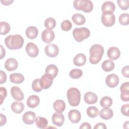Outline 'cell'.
Wrapping results in <instances>:
<instances>
[{
    "mask_svg": "<svg viewBox=\"0 0 129 129\" xmlns=\"http://www.w3.org/2000/svg\"><path fill=\"white\" fill-rule=\"evenodd\" d=\"M24 41L23 37L19 34L9 35L5 39V43L6 46L11 50L21 48L23 45Z\"/></svg>",
    "mask_w": 129,
    "mask_h": 129,
    "instance_id": "obj_1",
    "label": "cell"
},
{
    "mask_svg": "<svg viewBox=\"0 0 129 129\" xmlns=\"http://www.w3.org/2000/svg\"><path fill=\"white\" fill-rule=\"evenodd\" d=\"M89 61L92 64L98 63L101 59L104 54L103 47L100 44L93 45L90 49Z\"/></svg>",
    "mask_w": 129,
    "mask_h": 129,
    "instance_id": "obj_2",
    "label": "cell"
},
{
    "mask_svg": "<svg viewBox=\"0 0 129 129\" xmlns=\"http://www.w3.org/2000/svg\"><path fill=\"white\" fill-rule=\"evenodd\" d=\"M69 103L72 106H78L81 101V93L79 89L72 87L70 88L67 93Z\"/></svg>",
    "mask_w": 129,
    "mask_h": 129,
    "instance_id": "obj_3",
    "label": "cell"
},
{
    "mask_svg": "<svg viewBox=\"0 0 129 129\" xmlns=\"http://www.w3.org/2000/svg\"><path fill=\"white\" fill-rule=\"evenodd\" d=\"M74 8L85 13H89L93 10V4L90 0H75L73 2Z\"/></svg>",
    "mask_w": 129,
    "mask_h": 129,
    "instance_id": "obj_4",
    "label": "cell"
},
{
    "mask_svg": "<svg viewBox=\"0 0 129 129\" xmlns=\"http://www.w3.org/2000/svg\"><path fill=\"white\" fill-rule=\"evenodd\" d=\"M90 35V30L86 27L76 28L73 31V35L77 42H81L84 39L88 38Z\"/></svg>",
    "mask_w": 129,
    "mask_h": 129,
    "instance_id": "obj_5",
    "label": "cell"
},
{
    "mask_svg": "<svg viewBox=\"0 0 129 129\" xmlns=\"http://www.w3.org/2000/svg\"><path fill=\"white\" fill-rule=\"evenodd\" d=\"M53 77L50 75L45 73L39 79V83L42 89L46 90L51 87L53 82Z\"/></svg>",
    "mask_w": 129,
    "mask_h": 129,
    "instance_id": "obj_6",
    "label": "cell"
},
{
    "mask_svg": "<svg viewBox=\"0 0 129 129\" xmlns=\"http://www.w3.org/2000/svg\"><path fill=\"white\" fill-rule=\"evenodd\" d=\"M45 53L50 57H54L59 53L58 47L55 44H47L45 47Z\"/></svg>",
    "mask_w": 129,
    "mask_h": 129,
    "instance_id": "obj_7",
    "label": "cell"
},
{
    "mask_svg": "<svg viewBox=\"0 0 129 129\" xmlns=\"http://www.w3.org/2000/svg\"><path fill=\"white\" fill-rule=\"evenodd\" d=\"M26 51L29 56L35 57L39 53V49L37 46L33 42H29L26 46Z\"/></svg>",
    "mask_w": 129,
    "mask_h": 129,
    "instance_id": "obj_8",
    "label": "cell"
},
{
    "mask_svg": "<svg viewBox=\"0 0 129 129\" xmlns=\"http://www.w3.org/2000/svg\"><path fill=\"white\" fill-rule=\"evenodd\" d=\"M101 22L104 26L106 27H111L115 23V16L113 14H102L101 16Z\"/></svg>",
    "mask_w": 129,
    "mask_h": 129,
    "instance_id": "obj_9",
    "label": "cell"
},
{
    "mask_svg": "<svg viewBox=\"0 0 129 129\" xmlns=\"http://www.w3.org/2000/svg\"><path fill=\"white\" fill-rule=\"evenodd\" d=\"M115 10L114 4L111 1H106L103 3L101 7V11L103 14H113Z\"/></svg>",
    "mask_w": 129,
    "mask_h": 129,
    "instance_id": "obj_10",
    "label": "cell"
},
{
    "mask_svg": "<svg viewBox=\"0 0 129 129\" xmlns=\"http://www.w3.org/2000/svg\"><path fill=\"white\" fill-rule=\"evenodd\" d=\"M105 82L107 86L109 87L114 88L118 84L119 78L116 75L114 74H111L106 77Z\"/></svg>",
    "mask_w": 129,
    "mask_h": 129,
    "instance_id": "obj_11",
    "label": "cell"
},
{
    "mask_svg": "<svg viewBox=\"0 0 129 129\" xmlns=\"http://www.w3.org/2000/svg\"><path fill=\"white\" fill-rule=\"evenodd\" d=\"M55 34L53 31L50 30H44L41 34V39L43 42L46 43H50L54 39Z\"/></svg>",
    "mask_w": 129,
    "mask_h": 129,
    "instance_id": "obj_12",
    "label": "cell"
},
{
    "mask_svg": "<svg viewBox=\"0 0 129 129\" xmlns=\"http://www.w3.org/2000/svg\"><path fill=\"white\" fill-rule=\"evenodd\" d=\"M68 117L71 122L78 123L81 119V113L76 109H72L68 113Z\"/></svg>",
    "mask_w": 129,
    "mask_h": 129,
    "instance_id": "obj_13",
    "label": "cell"
},
{
    "mask_svg": "<svg viewBox=\"0 0 129 129\" xmlns=\"http://www.w3.org/2000/svg\"><path fill=\"white\" fill-rule=\"evenodd\" d=\"M52 122L56 126H61L64 121V117L63 114L61 112H55L52 116Z\"/></svg>",
    "mask_w": 129,
    "mask_h": 129,
    "instance_id": "obj_14",
    "label": "cell"
},
{
    "mask_svg": "<svg viewBox=\"0 0 129 129\" xmlns=\"http://www.w3.org/2000/svg\"><path fill=\"white\" fill-rule=\"evenodd\" d=\"M11 93L13 98L16 101H21L24 99L23 93L17 86H13L11 88Z\"/></svg>",
    "mask_w": 129,
    "mask_h": 129,
    "instance_id": "obj_15",
    "label": "cell"
},
{
    "mask_svg": "<svg viewBox=\"0 0 129 129\" xmlns=\"http://www.w3.org/2000/svg\"><path fill=\"white\" fill-rule=\"evenodd\" d=\"M18 67L17 60L14 58L7 59L5 63V68L8 71H13L16 70Z\"/></svg>",
    "mask_w": 129,
    "mask_h": 129,
    "instance_id": "obj_16",
    "label": "cell"
},
{
    "mask_svg": "<svg viewBox=\"0 0 129 129\" xmlns=\"http://www.w3.org/2000/svg\"><path fill=\"white\" fill-rule=\"evenodd\" d=\"M35 113L31 111L26 112L23 115L22 120L26 124H31L34 123L35 120Z\"/></svg>",
    "mask_w": 129,
    "mask_h": 129,
    "instance_id": "obj_17",
    "label": "cell"
},
{
    "mask_svg": "<svg viewBox=\"0 0 129 129\" xmlns=\"http://www.w3.org/2000/svg\"><path fill=\"white\" fill-rule=\"evenodd\" d=\"M108 57L112 60H116L118 59L120 55V52L119 49L115 46H112L108 48L107 52Z\"/></svg>",
    "mask_w": 129,
    "mask_h": 129,
    "instance_id": "obj_18",
    "label": "cell"
},
{
    "mask_svg": "<svg viewBox=\"0 0 129 129\" xmlns=\"http://www.w3.org/2000/svg\"><path fill=\"white\" fill-rule=\"evenodd\" d=\"M84 99L86 103L88 104H93L97 101L98 97L94 93L87 92L84 95Z\"/></svg>",
    "mask_w": 129,
    "mask_h": 129,
    "instance_id": "obj_19",
    "label": "cell"
},
{
    "mask_svg": "<svg viewBox=\"0 0 129 129\" xmlns=\"http://www.w3.org/2000/svg\"><path fill=\"white\" fill-rule=\"evenodd\" d=\"M100 117L105 120H108L112 118L113 115V111L109 107H103L98 114Z\"/></svg>",
    "mask_w": 129,
    "mask_h": 129,
    "instance_id": "obj_20",
    "label": "cell"
},
{
    "mask_svg": "<svg viewBox=\"0 0 129 129\" xmlns=\"http://www.w3.org/2000/svg\"><path fill=\"white\" fill-rule=\"evenodd\" d=\"M40 102L39 98L38 96L35 95H32L30 96L27 100V106L31 108L37 107Z\"/></svg>",
    "mask_w": 129,
    "mask_h": 129,
    "instance_id": "obj_21",
    "label": "cell"
},
{
    "mask_svg": "<svg viewBox=\"0 0 129 129\" xmlns=\"http://www.w3.org/2000/svg\"><path fill=\"white\" fill-rule=\"evenodd\" d=\"M86 61V57L85 54L82 53L77 54L74 57L73 62L74 64L77 66L81 67L85 64Z\"/></svg>",
    "mask_w": 129,
    "mask_h": 129,
    "instance_id": "obj_22",
    "label": "cell"
},
{
    "mask_svg": "<svg viewBox=\"0 0 129 129\" xmlns=\"http://www.w3.org/2000/svg\"><path fill=\"white\" fill-rule=\"evenodd\" d=\"M38 34L37 28L33 26L28 27L26 30V36L30 39H33L37 37Z\"/></svg>",
    "mask_w": 129,
    "mask_h": 129,
    "instance_id": "obj_23",
    "label": "cell"
},
{
    "mask_svg": "<svg viewBox=\"0 0 129 129\" xmlns=\"http://www.w3.org/2000/svg\"><path fill=\"white\" fill-rule=\"evenodd\" d=\"M54 110L57 112H62L66 108V104L62 100L58 99L55 101L53 104Z\"/></svg>",
    "mask_w": 129,
    "mask_h": 129,
    "instance_id": "obj_24",
    "label": "cell"
},
{
    "mask_svg": "<svg viewBox=\"0 0 129 129\" xmlns=\"http://www.w3.org/2000/svg\"><path fill=\"white\" fill-rule=\"evenodd\" d=\"M10 79L11 82L15 84H21L24 81L25 78L20 73H13L10 75Z\"/></svg>",
    "mask_w": 129,
    "mask_h": 129,
    "instance_id": "obj_25",
    "label": "cell"
},
{
    "mask_svg": "<svg viewBox=\"0 0 129 129\" xmlns=\"http://www.w3.org/2000/svg\"><path fill=\"white\" fill-rule=\"evenodd\" d=\"M11 107L14 113L19 114L23 111L25 106L22 102L15 101L12 103Z\"/></svg>",
    "mask_w": 129,
    "mask_h": 129,
    "instance_id": "obj_26",
    "label": "cell"
},
{
    "mask_svg": "<svg viewBox=\"0 0 129 129\" xmlns=\"http://www.w3.org/2000/svg\"><path fill=\"white\" fill-rule=\"evenodd\" d=\"M72 20L74 23L77 25H83L86 22L85 17L81 14H75L72 17Z\"/></svg>",
    "mask_w": 129,
    "mask_h": 129,
    "instance_id": "obj_27",
    "label": "cell"
},
{
    "mask_svg": "<svg viewBox=\"0 0 129 129\" xmlns=\"http://www.w3.org/2000/svg\"><path fill=\"white\" fill-rule=\"evenodd\" d=\"M35 122L36 126L39 128H45L48 125L47 120L41 116H37L35 118Z\"/></svg>",
    "mask_w": 129,
    "mask_h": 129,
    "instance_id": "obj_28",
    "label": "cell"
},
{
    "mask_svg": "<svg viewBox=\"0 0 129 129\" xmlns=\"http://www.w3.org/2000/svg\"><path fill=\"white\" fill-rule=\"evenodd\" d=\"M114 62L110 59H106L104 61L101 65L102 69L105 72H110L113 70L114 68Z\"/></svg>",
    "mask_w": 129,
    "mask_h": 129,
    "instance_id": "obj_29",
    "label": "cell"
},
{
    "mask_svg": "<svg viewBox=\"0 0 129 129\" xmlns=\"http://www.w3.org/2000/svg\"><path fill=\"white\" fill-rule=\"evenodd\" d=\"M58 72V70L57 67L53 64H50L47 66L45 71V73L50 75L53 77V78H55L56 77Z\"/></svg>",
    "mask_w": 129,
    "mask_h": 129,
    "instance_id": "obj_30",
    "label": "cell"
},
{
    "mask_svg": "<svg viewBox=\"0 0 129 129\" xmlns=\"http://www.w3.org/2000/svg\"><path fill=\"white\" fill-rule=\"evenodd\" d=\"M56 25V21L51 17L47 18L44 21V26L47 30H51L54 28Z\"/></svg>",
    "mask_w": 129,
    "mask_h": 129,
    "instance_id": "obj_31",
    "label": "cell"
},
{
    "mask_svg": "<svg viewBox=\"0 0 129 129\" xmlns=\"http://www.w3.org/2000/svg\"><path fill=\"white\" fill-rule=\"evenodd\" d=\"M112 104V99L108 96L103 97L100 101V105L103 107H110Z\"/></svg>",
    "mask_w": 129,
    "mask_h": 129,
    "instance_id": "obj_32",
    "label": "cell"
},
{
    "mask_svg": "<svg viewBox=\"0 0 129 129\" xmlns=\"http://www.w3.org/2000/svg\"><path fill=\"white\" fill-rule=\"evenodd\" d=\"M87 114L91 118L96 117L99 114L98 109L95 106H90L87 109Z\"/></svg>",
    "mask_w": 129,
    "mask_h": 129,
    "instance_id": "obj_33",
    "label": "cell"
},
{
    "mask_svg": "<svg viewBox=\"0 0 129 129\" xmlns=\"http://www.w3.org/2000/svg\"><path fill=\"white\" fill-rule=\"evenodd\" d=\"M1 26V35H6L9 32L11 29L9 24L6 22L2 21L0 22Z\"/></svg>",
    "mask_w": 129,
    "mask_h": 129,
    "instance_id": "obj_34",
    "label": "cell"
},
{
    "mask_svg": "<svg viewBox=\"0 0 129 129\" xmlns=\"http://www.w3.org/2000/svg\"><path fill=\"white\" fill-rule=\"evenodd\" d=\"M69 75L71 78L77 79L82 76L83 71L80 69H73L70 71Z\"/></svg>",
    "mask_w": 129,
    "mask_h": 129,
    "instance_id": "obj_35",
    "label": "cell"
},
{
    "mask_svg": "<svg viewBox=\"0 0 129 129\" xmlns=\"http://www.w3.org/2000/svg\"><path fill=\"white\" fill-rule=\"evenodd\" d=\"M119 22L122 25H127L129 23V14L127 13L121 14L119 17Z\"/></svg>",
    "mask_w": 129,
    "mask_h": 129,
    "instance_id": "obj_36",
    "label": "cell"
},
{
    "mask_svg": "<svg viewBox=\"0 0 129 129\" xmlns=\"http://www.w3.org/2000/svg\"><path fill=\"white\" fill-rule=\"evenodd\" d=\"M72 27V24L71 21L68 20H64L61 24V28L64 31H68L71 29Z\"/></svg>",
    "mask_w": 129,
    "mask_h": 129,
    "instance_id": "obj_37",
    "label": "cell"
},
{
    "mask_svg": "<svg viewBox=\"0 0 129 129\" xmlns=\"http://www.w3.org/2000/svg\"><path fill=\"white\" fill-rule=\"evenodd\" d=\"M32 89L36 92H39L42 91V89L39 83V79H35L32 84Z\"/></svg>",
    "mask_w": 129,
    "mask_h": 129,
    "instance_id": "obj_38",
    "label": "cell"
},
{
    "mask_svg": "<svg viewBox=\"0 0 129 129\" xmlns=\"http://www.w3.org/2000/svg\"><path fill=\"white\" fill-rule=\"evenodd\" d=\"M118 6L122 10H126L128 8L129 1L128 0H117Z\"/></svg>",
    "mask_w": 129,
    "mask_h": 129,
    "instance_id": "obj_39",
    "label": "cell"
},
{
    "mask_svg": "<svg viewBox=\"0 0 129 129\" xmlns=\"http://www.w3.org/2000/svg\"><path fill=\"white\" fill-rule=\"evenodd\" d=\"M121 93L129 92V83L128 82H124L121 84L120 87Z\"/></svg>",
    "mask_w": 129,
    "mask_h": 129,
    "instance_id": "obj_40",
    "label": "cell"
},
{
    "mask_svg": "<svg viewBox=\"0 0 129 129\" xmlns=\"http://www.w3.org/2000/svg\"><path fill=\"white\" fill-rule=\"evenodd\" d=\"M128 108H129V104H126L123 105L120 109L121 112L122 114L126 116H128Z\"/></svg>",
    "mask_w": 129,
    "mask_h": 129,
    "instance_id": "obj_41",
    "label": "cell"
},
{
    "mask_svg": "<svg viewBox=\"0 0 129 129\" xmlns=\"http://www.w3.org/2000/svg\"><path fill=\"white\" fill-rule=\"evenodd\" d=\"M0 94H1V104L3 103L4 100L5 99L7 96V90L3 87H0Z\"/></svg>",
    "mask_w": 129,
    "mask_h": 129,
    "instance_id": "obj_42",
    "label": "cell"
},
{
    "mask_svg": "<svg viewBox=\"0 0 129 129\" xmlns=\"http://www.w3.org/2000/svg\"><path fill=\"white\" fill-rule=\"evenodd\" d=\"M7 80V75L5 72L2 70L0 71V84H3Z\"/></svg>",
    "mask_w": 129,
    "mask_h": 129,
    "instance_id": "obj_43",
    "label": "cell"
},
{
    "mask_svg": "<svg viewBox=\"0 0 129 129\" xmlns=\"http://www.w3.org/2000/svg\"><path fill=\"white\" fill-rule=\"evenodd\" d=\"M128 70H129L128 66H126L124 67L121 70V73H122V75L124 77H126L127 78L129 77Z\"/></svg>",
    "mask_w": 129,
    "mask_h": 129,
    "instance_id": "obj_44",
    "label": "cell"
},
{
    "mask_svg": "<svg viewBox=\"0 0 129 129\" xmlns=\"http://www.w3.org/2000/svg\"><path fill=\"white\" fill-rule=\"evenodd\" d=\"M120 98L124 102H128L129 101V92L121 93Z\"/></svg>",
    "mask_w": 129,
    "mask_h": 129,
    "instance_id": "obj_45",
    "label": "cell"
},
{
    "mask_svg": "<svg viewBox=\"0 0 129 129\" xmlns=\"http://www.w3.org/2000/svg\"><path fill=\"white\" fill-rule=\"evenodd\" d=\"M107 127L105 125V124L103 123L102 122H99L97 124H96L95 125V126H94V129H98V128H102V129H106Z\"/></svg>",
    "mask_w": 129,
    "mask_h": 129,
    "instance_id": "obj_46",
    "label": "cell"
},
{
    "mask_svg": "<svg viewBox=\"0 0 129 129\" xmlns=\"http://www.w3.org/2000/svg\"><path fill=\"white\" fill-rule=\"evenodd\" d=\"M91 129V126L90 123H88V122H84L80 126V129Z\"/></svg>",
    "mask_w": 129,
    "mask_h": 129,
    "instance_id": "obj_47",
    "label": "cell"
},
{
    "mask_svg": "<svg viewBox=\"0 0 129 129\" xmlns=\"http://www.w3.org/2000/svg\"><path fill=\"white\" fill-rule=\"evenodd\" d=\"M7 121V118L5 115L1 113V121H0V125L3 126L5 124H6Z\"/></svg>",
    "mask_w": 129,
    "mask_h": 129,
    "instance_id": "obj_48",
    "label": "cell"
},
{
    "mask_svg": "<svg viewBox=\"0 0 129 129\" xmlns=\"http://www.w3.org/2000/svg\"><path fill=\"white\" fill-rule=\"evenodd\" d=\"M14 2V1H1V3L3 4V5L5 6H8L10 5L11 3H12Z\"/></svg>",
    "mask_w": 129,
    "mask_h": 129,
    "instance_id": "obj_49",
    "label": "cell"
},
{
    "mask_svg": "<svg viewBox=\"0 0 129 129\" xmlns=\"http://www.w3.org/2000/svg\"><path fill=\"white\" fill-rule=\"evenodd\" d=\"M1 59H2L4 57H5L6 54V51L3 48V47L2 45H1Z\"/></svg>",
    "mask_w": 129,
    "mask_h": 129,
    "instance_id": "obj_50",
    "label": "cell"
}]
</instances>
